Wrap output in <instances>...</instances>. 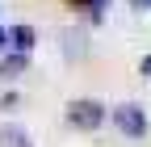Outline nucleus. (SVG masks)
Listing matches in <instances>:
<instances>
[{
  "mask_svg": "<svg viewBox=\"0 0 151 147\" xmlns=\"http://www.w3.org/2000/svg\"><path fill=\"white\" fill-rule=\"evenodd\" d=\"M0 147H34L21 126H0Z\"/></svg>",
  "mask_w": 151,
  "mask_h": 147,
  "instance_id": "nucleus-5",
  "label": "nucleus"
},
{
  "mask_svg": "<svg viewBox=\"0 0 151 147\" xmlns=\"http://www.w3.org/2000/svg\"><path fill=\"white\" fill-rule=\"evenodd\" d=\"M105 105L101 101H88V97H80V101H71L67 105V122L76 126V130H101L105 126Z\"/></svg>",
  "mask_w": 151,
  "mask_h": 147,
  "instance_id": "nucleus-2",
  "label": "nucleus"
},
{
  "mask_svg": "<svg viewBox=\"0 0 151 147\" xmlns=\"http://www.w3.org/2000/svg\"><path fill=\"white\" fill-rule=\"evenodd\" d=\"M0 50H9V30L0 25Z\"/></svg>",
  "mask_w": 151,
  "mask_h": 147,
  "instance_id": "nucleus-11",
  "label": "nucleus"
},
{
  "mask_svg": "<svg viewBox=\"0 0 151 147\" xmlns=\"http://www.w3.org/2000/svg\"><path fill=\"white\" fill-rule=\"evenodd\" d=\"M9 42H13V50H25V55H29L34 42H38V34H34L29 25H13V30H9Z\"/></svg>",
  "mask_w": 151,
  "mask_h": 147,
  "instance_id": "nucleus-4",
  "label": "nucleus"
},
{
  "mask_svg": "<svg viewBox=\"0 0 151 147\" xmlns=\"http://www.w3.org/2000/svg\"><path fill=\"white\" fill-rule=\"evenodd\" d=\"M63 50L71 55V59H80V55L88 50V42H84V34H71V30H63Z\"/></svg>",
  "mask_w": 151,
  "mask_h": 147,
  "instance_id": "nucleus-6",
  "label": "nucleus"
},
{
  "mask_svg": "<svg viewBox=\"0 0 151 147\" xmlns=\"http://www.w3.org/2000/svg\"><path fill=\"white\" fill-rule=\"evenodd\" d=\"M105 13H109V0H88V17H92V25H101Z\"/></svg>",
  "mask_w": 151,
  "mask_h": 147,
  "instance_id": "nucleus-7",
  "label": "nucleus"
},
{
  "mask_svg": "<svg viewBox=\"0 0 151 147\" xmlns=\"http://www.w3.org/2000/svg\"><path fill=\"white\" fill-rule=\"evenodd\" d=\"M17 101H21V97H17V93H4V97H0V109H13Z\"/></svg>",
  "mask_w": 151,
  "mask_h": 147,
  "instance_id": "nucleus-8",
  "label": "nucleus"
},
{
  "mask_svg": "<svg viewBox=\"0 0 151 147\" xmlns=\"http://www.w3.org/2000/svg\"><path fill=\"white\" fill-rule=\"evenodd\" d=\"M130 9H134V13H147V9H151V0H130Z\"/></svg>",
  "mask_w": 151,
  "mask_h": 147,
  "instance_id": "nucleus-9",
  "label": "nucleus"
},
{
  "mask_svg": "<svg viewBox=\"0 0 151 147\" xmlns=\"http://www.w3.org/2000/svg\"><path fill=\"white\" fill-rule=\"evenodd\" d=\"M139 71H143V76H151V55H143V63H139Z\"/></svg>",
  "mask_w": 151,
  "mask_h": 147,
  "instance_id": "nucleus-10",
  "label": "nucleus"
},
{
  "mask_svg": "<svg viewBox=\"0 0 151 147\" xmlns=\"http://www.w3.org/2000/svg\"><path fill=\"white\" fill-rule=\"evenodd\" d=\"M67 4H76V9H88V0H67Z\"/></svg>",
  "mask_w": 151,
  "mask_h": 147,
  "instance_id": "nucleus-12",
  "label": "nucleus"
},
{
  "mask_svg": "<svg viewBox=\"0 0 151 147\" xmlns=\"http://www.w3.org/2000/svg\"><path fill=\"white\" fill-rule=\"evenodd\" d=\"M25 67H29V55H25V50H4V55H0V80L21 76Z\"/></svg>",
  "mask_w": 151,
  "mask_h": 147,
  "instance_id": "nucleus-3",
  "label": "nucleus"
},
{
  "mask_svg": "<svg viewBox=\"0 0 151 147\" xmlns=\"http://www.w3.org/2000/svg\"><path fill=\"white\" fill-rule=\"evenodd\" d=\"M109 122L118 126V130H122L126 139H143V135H147V109H143V105H134V101H122V105H113Z\"/></svg>",
  "mask_w": 151,
  "mask_h": 147,
  "instance_id": "nucleus-1",
  "label": "nucleus"
}]
</instances>
